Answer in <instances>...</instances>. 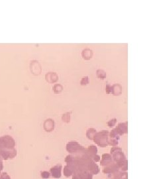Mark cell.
I'll list each match as a JSON object with an SVG mask.
<instances>
[{"label":"cell","instance_id":"1","mask_svg":"<svg viewBox=\"0 0 159 179\" xmlns=\"http://www.w3.org/2000/svg\"><path fill=\"white\" fill-rule=\"evenodd\" d=\"M109 134V131L103 130L95 133L93 140L98 145L100 146L101 147H105L109 145L108 144Z\"/></svg>","mask_w":159,"mask_h":179},{"label":"cell","instance_id":"2","mask_svg":"<svg viewBox=\"0 0 159 179\" xmlns=\"http://www.w3.org/2000/svg\"><path fill=\"white\" fill-rule=\"evenodd\" d=\"M15 140L11 136L5 135L0 137V151L6 149L14 148Z\"/></svg>","mask_w":159,"mask_h":179},{"label":"cell","instance_id":"3","mask_svg":"<svg viewBox=\"0 0 159 179\" xmlns=\"http://www.w3.org/2000/svg\"><path fill=\"white\" fill-rule=\"evenodd\" d=\"M111 155L112 156L113 161H114L115 162H119L121 161H123V160H125V156L124 155L123 152L122 150L119 147H113L111 149Z\"/></svg>","mask_w":159,"mask_h":179},{"label":"cell","instance_id":"4","mask_svg":"<svg viewBox=\"0 0 159 179\" xmlns=\"http://www.w3.org/2000/svg\"><path fill=\"white\" fill-rule=\"evenodd\" d=\"M16 155H17V151L15 148L6 149L0 151V158L4 160L14 158Z\"/></svg>","mask_w":159,"mask_h":179},{"label":"cell","instance_id":"5","mask_svg":"<svg viewBox=\"0 0 159 179\" xmlns=\"http://www.w3.org/2000/svg\"><path fill=\"white\" fill-rule=\"evenodd\" d=\"M83 149V147L76 141H70L66 145V150L71 154H75V153L80 151Z\"/></svg>","mask_w":159,"mask_h":179},{"label":"cell","instance_id":"6","mask_svg":"<svg viewBox=\"0 0 159 179\" xmlns=\"http://www.w3.org/2000/svg\"><path fill=\"white\" fill-rule=\"evenodd\" d=\"M120 171L119 167H117V164L116 162H112V163L110 164L109 165L106 166V167L104 168L103 172L104 174H108V177H111L114 173H116V172Z\"/></svg>","mask_w":159,"mask_h":179},{"label":"cell","instance_id":"7","mask_svg":"<svg viewBox=\"0 0 159 179\" xmlns=\"http://www.w3.org/2000/svg\"><path fill=\"white\" fill-rule=\"evenodd\" d=\"M61 165H56L50 168V172H51L52 177L56 178H60V177H61Z\"/></svg>","mask_w":159,"mask_h":179},{"label":"cell","instance_id":"8","mask_svg":"<svg viewBox=\"0 0 159 179\" xmlns=\"http://www.w3.org/2000/svg\"><path fill=\"white\" fill-rule=\"evenodd\" d=\"M113 162V159L111 155L107 154V153H105L102 155V159L101 161V165L102 166H107Z\"/></svg>","mask_w":159,"mask_h":179},{"label":"cell","instance_id":"9","mask_svg":"<svg viewBox=\"0 0 159 179\" xmlns=\"http://www.w3.org/2000/svg\"><path fill=\"white\" fill-rule=\"evenodd\" d=\"M117 133L121 136L123 135V134L127 133V123L124 122V123H120L118 126H117L116 128H115Z\"/></svg>","mask_w":159,"mask_h":179},{"label":"cell","instance_id":"10","mask_svg":"<svg viewBox=\"0 0 159 179\" xmlns=\"http://www.w3.org/2000/svg\"><path fill=\"white\" fill-rule=\"evenodd\" d=\"M44 128L46 132H50L55 128V122L51 119L46 120L44 123Z\"/></svg>","mask_w":159,"mask_h":179},{"label":"cell","instance_id":"11","mask_svg":"<svg viewBox=\"0 0 159 179\" xmlns=\"http://www.w3.org/2000/svg\"><path fill=\"white\" fill-rule=\"evenodd\" d=\"M46 80L49 83H55L58 79V76L55 72H49L45 75Z\"/></svg>","mask_w":159,"mask_h":179},{"label":"cell","instance_id":"12","mask_svg":"<svg viewBox=\"0 0 159 179\" xmlns=\"http://www.w3.org/2000/svg\"><path fill=\"white\" fill-rule=\"evenodd\" d=\"M82 56L85 60H89L92 58L93 51L90 49H85L82 52Z\"/></svg>","mask_w":159,"mask_h":179},{"label":"cell","instance_id":"13","mask_svg":"<svg viewBox=\"0 0 159 179\" xmlns=\"http://www.w3.org/2000/svg\"><path fill=\"white\" fill-rule=\"evenodd\" d=\"M122 92V88L119 84H116L111 86V92H112V94L113 95L118 96L121 94Z\"/></svg>","mask_w":159,"mask_h":179},{"label":"cell","instance_id":"14","mask_svg":"<svg viewBox=\"0 0 159 179\" xmlns=\"http://www.w3.org/2000/svg\"><path fill=\"white\" fill-rule=\"evenodd\" d=\"M117 164V167H119V170L123 172H125L127 170V159L123 160V161H121L119 162H116Z\"/></svg>","mask_w":159,"mask_h":179},{"label":"cell","instance_id":"15","mask_svg":"<svg viewBox=\"0 0 159 179\" xmlns=\"http://www.w3.org/2000/svg\"><path fill=\"white\" fill-rule=\"evenodd\" d=\"M40 66L39 63L34 61L33 63H31V71L33 72L34 74H39L41 71V68H37V67Z\"/></svg>","mask_w":159,"mask_h":179},{"label":"cell","instance_id":"16","mask_svg":"<svg viewBox=\"0 0 159 179\" xmlns=\"http://www.w3.org/2000/svg\"><path fill=\"white\" fill-rule=\"evenodd\" d=\"M97 131L95 130L94 128H90L87 130L86 132V136L90 140H93L94 139V137L95 135V134L96 133Z\"/></svg>","mask_w":159,"mask_h":179},{"label":"cell","instance_id":"17","mask_svg":"<svg viewBox=\"0 0 159 179\" xmlns=\"http://www.w3.org/2000/svg\"><path fill=\"white\" fill-rule=\"evenodd\" d=\"M64 174L66 177H70L73 174L72 169L68 165H66L64 168Z\"/></svg>","mask_w":159,"mask_h":179},{"label":"cell","instance_id":"18","mask_svg":"<svg viewBox=\"0 0 159 179\" xmlns=\"http://www.w3.org/2000/svg\"><path fill=\"white\" fill-rule=\"evenodd\" d=\"M96 74L97 76L101 80H104L105 78H106V72L104 71L103 70H101V69H98L96 72Z\"/></svg>","mask_w":159,"mask_h":179},{"label":"cell","instance_id":"19","mask_svg":"<svg viewBox=\"0 0 159 179\" xmlns=\"http://www.w3.org/2000/svg\"><path fill=\"white\" fill-rule=\"evenodd\" d=\"M62 89H63L62 86L59 84H55V86H54V87H53V90L56 94H58V93H60V92H61L62 90Z\"/></svg>","mask_w":159,"mask_h":179},{"label":"cell","instance_id":"20","mask_svg":"<svg viewBox=\"0 0 159 179\" xmlns=\"http://www.w3.org/2000/svg\"><path fill=\"white\" fill-rule=\"evenodd\" d=\"M62 119L66 123H69L70 121V113H66L62 116Z\"/></svg>","mask_w":159,"mask_h":179},{"label":"cell","instance_id":"21","mask_svg":"<svg viewBox=\"0 0 159 179\" xmlns=\"http://www.w3.org/2000/svg\"><path fill=\"white\" fill-rule=\"evenodd\" d=\"M80 84L82 86H86L89 84V77L88 76H85L82 78L80 81Z\"/></svg>","mask_w":159,"mask_h":179},{"label":"cell","instance_id":"22","mask_svg":"<svg viewBox=\"0 0 159 179\" xmlns=\"http://www.w3.org/2000/svg\"><path fill=\"white\" fill-rule=\"evenodd\" d=\"M41 177L44 179L49 178L50 177V173L47 171H43L41 172Z\"/></svg>","mask_w":159,"mask_h":179},{"label":"cell","instance_id":"23","mask_svg":"<svg viewBox=\"0 0 159 179\" xmlns=\"http://www.w3.org/2000/svg\"><path fill=\"white\" fill-rule=\"evenodd\" d=\"M116 121H117V120L116 119L111 120L110 121H108V123H107L108 126H109L110 127H111L114 126L116 125Z\"/></svg>","mask_w":159,"mask_h":179},{"label":"cell","instance_id":"24","mask_svg":"<svg viewBox=\"0 0 159 179\" xmlns=\"http://www.w3.org/2000/svg\"><path fill=\"white\" fill-rule=\"evenodd\" d=\"M0 179H11V178L8 174V173H6V172H3L2 174H0Z\"/></svg>","mask_w":159,"mask_h":179},{"label":"cell","instance_id":"25","mask_svg":"<svg viewBox=\"0 0 159 179\" xmlns=\"http://www.w3.org/2000/svg\"><path fill=\"white\" fill-rule=\"evenodd\" d=\"M106 92L107 94L111 93V86L109 84H107L106 87Z\"/></svg>","mask_w":159,"mask_h":179},{"label":"cell","instance_id":"26","mask_svg":"<svg viewBox=\"0 0 159 179\" xmlns=\"http://www.w3.org/2000/svg\"><path fill=\"white\" fill-rule=\"evenodd\" d=\"M3 169V162H2V159L0 158V172L2 171Z\"/></svg>","mask_w":159,"mask_h":179}]
</instances>
